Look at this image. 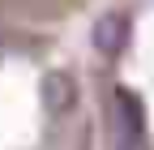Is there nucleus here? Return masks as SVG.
Instances as JSON below:
<instances>
[{
	"mask_svg": "<svg viewBox=\"0 0 154 150\" xmlns=\"http://www.w3.org/2000/svg\"><path fill=\"white\" fill-rule=\"evenodd\" d=\"M38 99H43L47 116H64V111H73V103H77V82H73V73H64V69L43 73Z\"/></svg>",
	"mask_w": 154,
	"mask_h": 150,
	"instance_id": "f257e3e1",
	"label": "nucleus"
},
{
	"mask_svg": "<svg viewBox=\"0 0 154 150\" xmlns=\"http://www.w3.org/2000/svg\"><path fill=\"white\" fill-rule=\"evenodd\" d=\"M111 133L116 137H146V111L133 90H116L111 103Z\"/></svg>",
	"mask_w": 154,
	"mask_h": 150,
	"instance_id": "f03ea898",
	"label": "nucleus"
},
{
	"mask_svg": "<svg viewBox=\"0 0 154 150\" xmlns=\"http://www.w3.org/2000/svg\"><path fill=\"white\" fill-rule=\"evenodd\" d=\"M90 39H94V52L116 56V52L128 43V17L124 13H103L99 22H94V30H90Z\"/></svg>",
	"mask_w": 154,
	"mask_h": 150,
	"instance_id": "7ed1b4c3",
	"label": "nucleus"
},
{
	"mask_svg": "<svg viewBox=\"0 0 154 150\" xmlns=\"http://www.w3.org/2000/svg\"><path fill=\"white\" fill-rule=\"evenodd\" d=\"M111 150H146V137H116Z\"/></svg>",
	"mask_w": 154,
	"mask_h": 150,
	"instance_id": "20e7f679",
	"label": "nucleus"
}]
</instances>
